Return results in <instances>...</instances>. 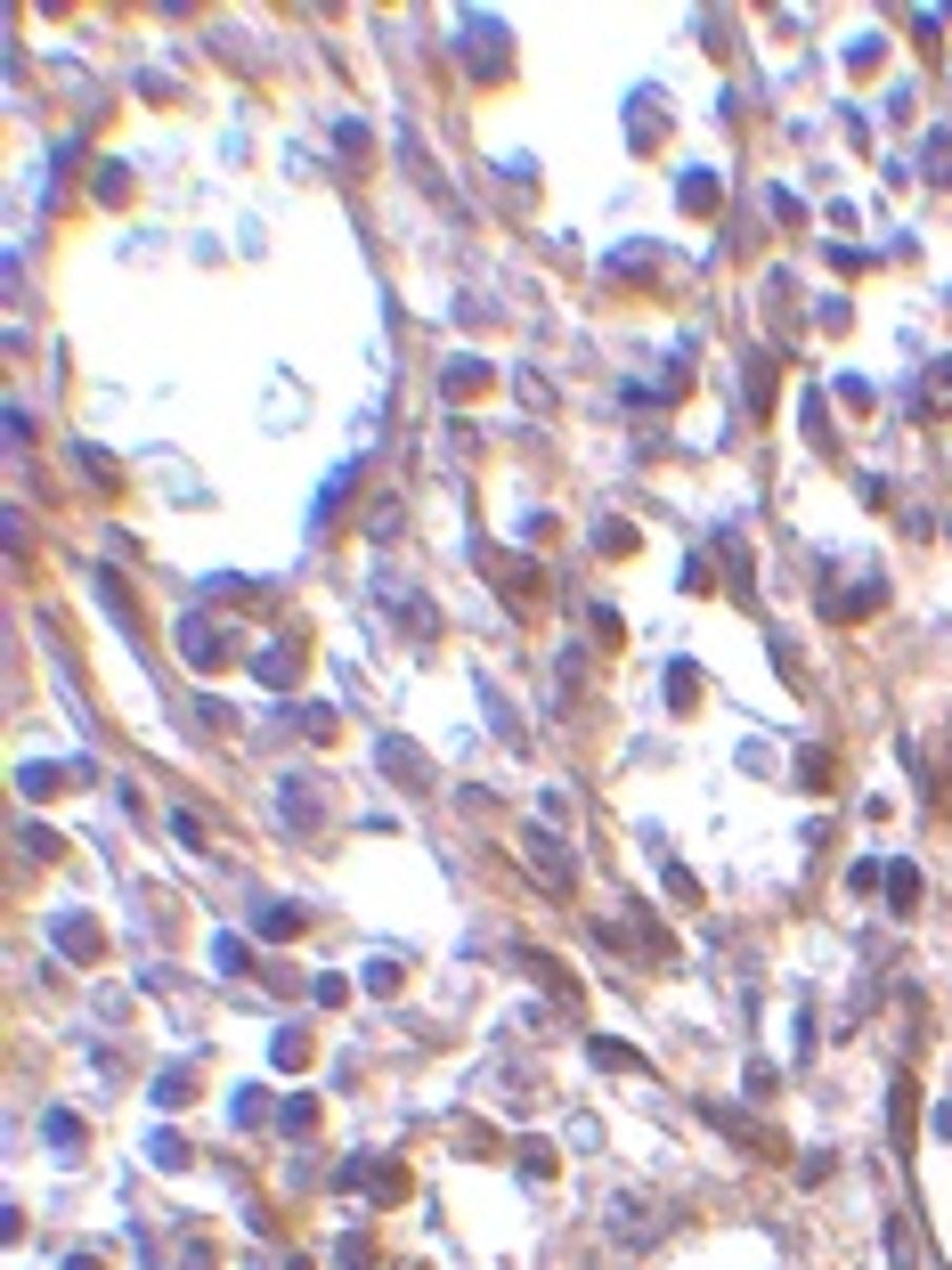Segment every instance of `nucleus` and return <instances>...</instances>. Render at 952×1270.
Here are the masks:
<instances>
[{"label": "nucleus", "mask_w": 952, "mask_h": 1270, "mask_svg": "<svg viewBox=\"0 0 952 1270\" xmlns=\"http://www.w3.org/2000/svg\"><path fill=\"white\" fill-rule=\"evenodd\" d=\"M692 701H701V668L676 660V668H668V709H692Z\"/></svg>", "instance_id": "412c9836"}, {"label": "nucleus", "mask_w": 952, "mask_h": 1270, "mask_svg": "<svg viewBox=\"0 0 952 1270\" xmlns=\"http://www.w3.org/2000/svg\"><path fill=\"white\" fill-rule=\"evenodd\" d=\"M374 766L400 782V790H431V766H424V749L407 742V733H383V742H374Z\"/></svg>", "instance_id": "39448f33"}, {"label": "nucleus", "mask_w": 952, "mask_h": 1270, "mask_svg": "<svg viewBox=\"0 0 952 1270\" xmlns=\"http://www.w3.org/2000/svg\"><path fill=\"white\" fill-rule=\"evenodd\" d=\"M359 977H367V993H391V986H400V961H383V953H374Z\"/></svg>", "instance_id": "58836bf2"}, {"label": "nucleus", "mask_w": 952, "mask_h": 1270, "mask_svg": "<svg viewBox=\"0 0 952 1270\" xmlns=\"http://www.w3.org/2000/svg\"><path fill=\"white\" fill-rule=\"evenodd\" d=\"M611 1238L619 1246H651V1238H660V1213L635 1206V1197H619V1206H611Z\"/></svg>", "instance_id": "f8f14e48"}, {"label": "nucleus", "mask_w": 952, "mask_h": 1270, "mask_svg": "<svg viewBox=\"0 0 952 1270\" xmlns=\"http://www.w3.org/2000/svg\"><path fill=\"white\" fill-rule=\"evenodd\" d=\"M766 651H773V668H782L790 684H806V660H798V644H790V636H766Z\"/></svg>", "instance_id": "f704fd0d"}, {"label": "nucleus", "mask_w": 952, "mask_h": 1270, "mask_svg": "<svg viewBox=\"0 0 952 1270\" xmlns=\"http://www.w3.org/2000/svg\"><path fill=\"white\" fill-rule=\"evenodd\" d=\"M374 603H383V611H400V627L416 636V644H424V636H440V611H431L416 587H400V579H374Z\"/></svg>", "instance_id": "20e7f679"}, {"label": "nucleus", "mask_w": 952, "mask_h": 1270, "mask_svg": "<svg viewBox=\"0 0 952 1270\" xmlns=\"http://www.w3.org/2000/svg\"><path fill=\"white\" fill-rule=\"evenodd\" d=\"M65 782H90V766H82V758H74V766H17V790H25V799H49Z\"/></svg>", "instance_id": "2eb2a0df"}, {"label": "nucleus", "mask_w": 952, "mask_h": 1270, "mask_svg": "<svg viewBox=\"0 0 952 1270\" xmlns=\"http://www.w3.org/2000/svg\"><path fill=\"white\" fill-rule=\"evenodd\" d=\"M293 677H302V644H293V636H277V644L252 651V684H261V692H285Z\"/></svg>", "instance_id": "0eeeda50"}, {"label": "nucleus", "mask_w": 952, "mask_h": 1270, "mask_svg": "<svg viewBox=\"0 0 952 1270\" xmlns=\"http://www.w3.org/2000/svg\"><path fill=\"white\" fill-rule=\"evenodd\" d=\"M888 904L895 912H920V871L912 864H888Z\"/></svg>", "instance_id": "6ab92c4d"}, {"label": "nucleus", "mask_w": 952, "mask_h": 1270, "mask_svg": "<svg viewBox=\"0 0 952 1270\" xmlns=\"http://www.w3.org/2000/svg\"><path fill=\"white\" fill-rule=\"evenodd\" d=\"M766 213H773V220H790V228H798V220H806V204H798V196H790V187H766Z\"/></svg>", "instance_id": "ea45409f"}, {"label": "nucleus", "mask_w": 952, "mask_h": 1270, "mask_svg": "<svg viewBox=\"0 0 952 1270\" xmlns=\"http://www.w3.org/2000/svg\"><path fill=\"white\" fill-rule=\"evenodd\" d=\"M58 1270H98V1254H65V1263H58Z\"/></svg>", "instance_id": "a18cd8bd"}, {"label": "nucleus", "mask_w": 952, "mask_h": 1270, "mask_svg": "<svg viewBox=\"0 0 952 1270\" xmlns=\"http://www.w3.org/2000/svg\"><path fill=\"white\" fill-rule=\"evenodd\" d=\"M888 1263H920V1230H912L904 1213L888 1222Z\"/></svg>", "instance_id": "bb28decb"}, {"label": "nucleus", "mask_w": 952, "mask_h": 1270, "mask_svg": "<svg viewBox=\"0 0 952 1270\" xmlns=\"http://www.w3.org/2000/svg\"><path fill=\"white\" fill-rule=\"evenodd\" d=\"M716 555H725V587H733L741 603H757V579H749V546H741V529H716Z\"/></svg>", "instance_id": "ddd939ff"}, {"label": "nucleus", "mask_w": 952, "mask_h": 1270, "mask_svg": "<svg viewBox=\"0 0 952 1270\" xmlns=\"http://www.w3.org/2000/svg\"><path fill=\"white\" fill-rule=\"evenodd\" d=\"M245 961H252V953H245V936H237V929L212 936V969H220V977H245Z\"/></svg>", "instance_id": "aec40b11"}, {"label": "nucleus", "mask_w": 952, "mask_h": 1270, "mask_svg": "<svg viewBox=\"0 0 952 1270\" xmlns=\"http://www.w3.org/2000/svg\"><path fill=\"white\" fill-rule=\"evenodd\" d=\"M798 416H806V440H830V424H823V391H806Z\"/></svg>", "instance_id": "79ce46f5"}, {"label": "nucleus", "mask_w": 952, "mask_h": 1270, "mask_svg": "<svg viewBox=\"0 0 952 1270\" xmlns=\"http://www.w3.org/2000/svg\"><path fill=\"white\" fill-rule=\"evenodd\" d=\"M440 383H448V391H481V383H489V359H472V350H457V359H448V375H440Z\"/></svg>", "instance_id": "a211bd4d"}, {"label": "nucleus", "mask_w": 952, "mask_h": 1270, "mask_svg": "<svg viewBox=\"0 0 952 1270\" xmlns=\"http://www.w3.org/2000/svg\"><path fill=\"white\" fill-rule=\"evenodd\" d=\"M627 139H635V147H660V139H668V98L660 90L627 98Z\"/></svg>", "instance_id": "9d476101"}, {"label": "nucleus", "mask_w": 952, "mask_h": 1270, "mask_svg": "<svg viewBox=\"0 0 952 1270\" xmlns=\"http://www.w3.org/2000/svg\"><path fill=\"white\" fill-rule=\"evenodd\" d=\"M888 1132H895V1148L912 1141V1084L895 1075V1100H888Z\"/></svg>", "instance_id": "c85d7f7f"}, {"label": "nucleus", "mask_w": 952, "mask_h": 1270, "mask_svg": "<svg viewBox=\"0 0 952 1270\" xmlns=\"http://www.w3.org/2000/svg\"><path fill=\"white\" fill-rule=\"evenodd\" d=\"M155 1100H163V1108L196 1100V1075H187V1067H163V1075H155Z\"/></svg>", "instance_id": "a878e982"}, {"label": "nucleus", "mask_w": 952, "mask_h": 1270, "mask_svg": "<svg viewBox=\"0 0 952 1270\" xmlns=\"http://www.w3.org/2000/svg\"><path fill=\"white\" fill-rule=\"evenodd\" d=\"M335 1263H342V1270H374V1246H367V1230H350V1238H335Z\"/></svg>", "instance_id": "7c9ffc66"}, {"label": "nucleus", "mask_w": 952, "mask_h": 1270, "mask_svg": "<svg viewBox=\"0 0 952 1270\" xmlns=\"http://www.w3.org/2000/svg\"><path fill=\"white\" fill-rule=\"evenodd\" d=\"M269 1059L285 1067V1075H293V1067H309V1034H302V1026H285V1034L269 1043Z\"/></svg>", "instance_id": "5701e85b"}, {"label": "nucleus", "mask_w": 952, "mask_h": 1270, "mask_svg": "<svg viewBox=\"0 0 952 1270\" xmlns=\"http://www.w3.org/2000/svg\"><path fill=\"white\" fill-rule=\"evenodd\" d=\"M522 1148V1173L529 1181H553V1141H538V1132H529V1141H513Z\"/></svg>", "instance_id": "393cba45"}, {"label": "nucleus", "mask_w": 952, "mask_h": 1270, "mask_svg": "<svg viewBox=\"0 0 952 1270\" xmlns=\"http://www.w3.org/2000/svg\"><path fill=\"white\" fill-rule=\"evenodd\" d=\"M130 196V163H98V204H123Z\"/></svg>", "instance_id": "2f4dec72"}, {"label": "nucleus", "mask_w": 952, "mask_h": 1270, "mask_svg": "<svg viewBox=\"0 0 952 1270\" xmlns=\"http://www.w3.org/2000/svg\"><path fill=\"white\" fill-rule=\"evenodd\" d=\"M147 1156H155V1173H180V1165H187V1148L171 1141V1132H155V1141H147Z\"/></svg>", "instance_id": "e433bc0d"}, {"label": "nucleus", "mask_w": 952, "mask_h": 1270, "mask_svg": "<svg viewBox=\"0 0 952 1270\" xmlns=\"http://www.w3.org/2000/svg\"><path fill=\"white\" fill-rule=\"evenodd\" d=\"M513 847H522V864L538 871V888H546V896H579V855H570V847H562L546 823H522V831H513Z\"/></svg>", "instance_id": "f257e3e1"}, {"label": "nucleus", "mask_w": 952, "mask_h": 1270, "mask_svg": "<svg viewBox=\"0 0 952 1270\" xmlns=\"http://www.w3.org/2000/svg\"><path fill=\"white\" fill-rule=\"evenodd\" d=\"M464 41H457V58L472 65V82H505V65H513V49H505V25L497 17H464Z\"/></svg>", "instance_id": "f03ea898"}, {"label": "nucleus", "mask_w": 952, "mask_h": 1270, "mask_svg": "<svg viewBox=\"0 0 952 1270\" xmlns=\"http://www.w3.org/2000/svg\"><path fill=\"white\" fill-rule=\"evenodd\" d=\"M701 1115L716 1124V1132H733V1141L749 1148V1156H766V1141H773V1132H766V1124H757L749 1108H733V1100H701Z\"/></svg>", "instance_id": "6e6552de"}, {"label": "nucleus", "mask_w": 952, "mask_h": 1270, "mask_svg": "<svg viewBox=\"0 0 952 1270\" xmlns=\"http://www.w3.org/2000/svg\"><path fill=\"white\" fill-rule=\"evenodd\" d=\"M41 1132H49V1148H82V1115H74V1108H49V1115H41Z\"/></svg>", "instance_id": "b1692460"}, {"label": "nucleus", "mask_w": 952, "mask_h": 1270, "mask_svg": "<svg viewBox=\"0 0 952 1270\" xmlns=\"http://www.w3.org/2000/svg\"><path fill=\"white\" fill-rule=\"evenodd\" d=\"M773 1091H782V1075H773L766 1059H757V1067H749V1100H773Z\"/></svg>", "instance_id": "37998d69"}, {"label": "nucleus", "mask_w": 952, "mask_h": 1270, "mask_svg": "<svg viewBox=\"0 0 952 1270\" xmlns=\"http://www.w3.org/2000/svg\"><path fill=\"white\" fill-rule=\"evenodd\" d=\"M660 888H668L676 904H701V888H692V871H684V864H668V871H660Z\"/></svg>", "instance_id": "a19ab883"}, {"label": "nucleus", "mask_w": 952, "mask_h": 1270, "mask_svg": "<svg viewBox=\"0 0 952 1270\" xmlns=\"http://www.w3.org/2000/svg\"><path fill=\"white\" fill-rule=\"evenodd\" d=\"M49 945H58L65 961H82V969H90V961L106 953V929H98L90 912H58V921H49Z\"/></svg>", "instance_id": "423d86ee"}, {"label": "nucleus", "mask_w": 952, "mask_h": 1270, "mask_svg": "<svg viewBox=\"0 0 952 1270\" xmlns=\"http://www.w3.org/2000/svg\"><path fill=\"white\" fill-rule=\"evenodd\" d=\"M936 1141H952V1100H945V1108H936Z\"/></svg>", "instance_id": "c03bdc74"}, {"label": "nucleus", "mask_w": 952, "mask_h": 1270, "mask_svg": "<svg viewBox=\"0 0 952 1270\" xmlns=\"http://www.w3.org/2000/svg\"><path fill=\"white\" fill-rule=\"evenodd\" d=\"M277 1124H285V1132H293V1141H302L309 1124H318V1100H309V1091H293V1100H285V1108H277Z\"/></svg>", "instance_id": "cd10ccee"}, {"label": "nucleus", "mask_w": 952, "mask_h": 1270, "mask_svg": "<svg viewBox=\"0 0 952 1270\" xmlns=\"http://www.w3.org/2000/svg\"><path fill=\"white\" fill-rule=\"evenodd\" d=\"M350 481H359V465H342L335 481L318 489V522H335V513H342V497H350Z\"/></svg>", "instance_id": "c756f323"}, {"label": "nucleus", "mask_w": 952, "mask_h": 1270, "mask_svg": "<svg viewBox=\"0 0 952 1270\" xmlns=\"http://www.w3.org/2000/svg\"><path fill=\"white\" fill-rule=\"evenodd\" d=\"M74 465L90 472L98 489H123V472H115V457H98V448H74Z\"/></svg>", "instance_id": "473e14b6"}, {"label": "nucleus", "mask_w": 952, "mask_h": 1270, "mask_svg": "<svg viewBox=\"0 0 952 1270\" xmlns=\"http://www.w3.org/2000/svg\"><path fill=\"white\" fill-rule=\"evenodd\" d=\"M798 782H806V790H823V782H830V749H798Z\"/></svg>", "instance_id": "4c0bfd02"}, {"label": "nucleus", "mask_w": 952, "mask_h": 1270, "mask_svg": "<svg viewBox=\"0 0 952 1270\" xmlns=\"http://www.w3.org/2000/svg\"><path fill=\"white\" fill-rule=\"evenodd\" d=\"M261 936H269V945L302 936V904H269V912H261Z\"/></svg>", "instance_id": "4be33fe9"}, {"label": "nucleus", "mask_w": 952, "mask_h": 1270, "mask_svg": "<svg viewBox=\"0 0 952 1270\" xmlns=\"http://www.w3.org/2000/svg\"><path fill=\"white\" fill-rule=\"evenodd\" d=\"M513 961H522V969H529V977H538L546 993H562V1002H579V986H570V977H562V969H553V961L538 953V945H513Z\"/></svg>", "instance_id": "f3484780"}, {"label": "nucleus", "mask_w": 952, "mask_h": 1270, "mask_svg": "<svg viewBox=\"0 0 952 1270\" xmlns=\"http://www.w3.org/2000/svg\"><path fill=\"white\" fill-rule=\"evenodd\" d=\"M912 416H920V424H945L952 416V359H928L920 391H912Z\"/></svg>", "instance_id": "1a4fd4ad"}, {"label": "nucleus", "mask_w": 952, "mask_h": 1270, "mask_svg": "<svg viewBox=\"0 0 952 1270\" xmlns=\"http://www.w3.org/2000/svg\"><path fill=\"white\" fill-rule=\"evenodd\" d=\"M335 725H342V717L326 709V701H302V733H309V742H335Z\"/></svg>", "instance_id": "72a5a7b5"}, {"label": "nucleus", "mask_w": 952, "mask_h": 1270, "mask_svg": "<svg viewBox=\"0 0 952 1270\" xmlns=\"http://www.w3.org/2000/svg\"><path fill=\"white\" fill-rule=\"evenodd\" d=\"M594 546H603V555H635V529L627 522H594Z\"/></svg>", "instance_id": "c9c22d12"}, {"label": "nucleus", "mask_w": 952, "mask_h": 1270, "mask_svg": "<svg viewBox=\"0 0 952 1270\" xmlns=\"http://www.w3.org/2000/svg\"><path fill=\"white\" fill-rule=\"evenodd\" d=\"M318 806H326V799H318V782H309V774H293L285 790H277V814H285L293 831H309V823H318Z\"/></svg>", "instance_id": "4468645a"}, {"label": "nucleus", "mask_w": 952, "mask_h": 1270, "mask_svg": "<svg viewBox=\"0 0 952 1270\" xmlns=\"http://www.w3.org/2000/svg\"><path fill=\"white\" fill-rule=\"evenodd\" d=\"M171 644H180L187 668H228V660H237V644L220 636L212 611H180V636H171Z\"/></svg>", "instance_id": "7ed1b4c3"}, {"label": "nucleus", "mask_w": 952, "mask_h": 1270, "mask_svg": "<svg viewBox=\"0 0 952 1270\" xmlns=\"http://www.w3.org/2000/svg\"><path fill=\"white\" fill-rule=\"evenodd\" d=\"M716 196H725V180H716L708 163H684L676 172V204L684 213H716Z\"/></svg>", "instance_id": "9b49d317"}, {"label": "nucleus", "mask_w": 952, "mask_h": 1270, "mask_svg": "<svg viewBox=\"0 0 952 1270\" xmlns=\"http://www.w3.org/2000/svg\"><path fill=\"white\" fill-rule=\"evenodd\" d=\"M586 1059H594L603 1075H644V1051H627V1043H611V1034H586Z\"/></svg>", "instance_id": "dca6fc26"}]
</instances>
